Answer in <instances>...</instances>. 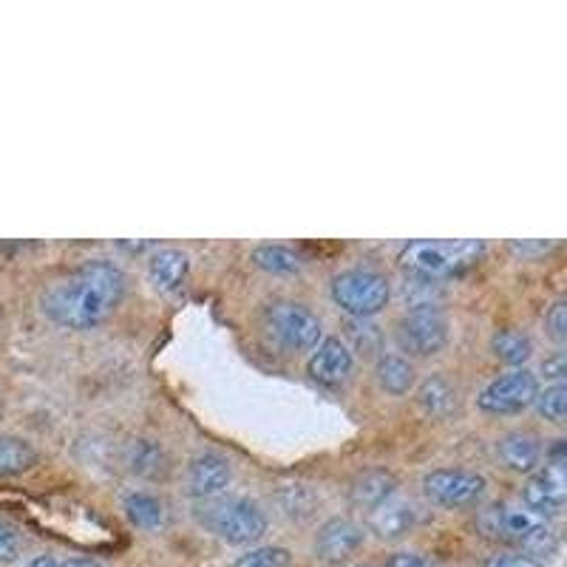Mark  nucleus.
Listing matches in <instances>:
<instances>
[{"mask_svg":"<svg viewBox=\"0 0 567 567\" xmlns=\"http://www.w3.org/2000/svg\"><path fill=\"white\" fill-rule=\"evenodd\" d=\"M125 296V272L114 261H89L43 292L40 303L54 323L69 329H94L114 316Z\"/></svg>","mask_w":567,"mask_h":567,"instance_id":"f257e3e1","label":"nucleus"},{"mask_svg":"<svg viewBox=\"0 0 567 567\" xmlns=\"http://www.w3.org/2000/svg\"><path fill=\"white\" fill-rule=\"evenodd\" d=\"M477 525L485 536L499 542H511L536 556L554 554L556 534L548 519L525 508L523 503H494L480 514Z\"/></svg>","mask_w":567,"mask_h":567,"instance_id":"f03ea898","label":"nucleus"},{"mask_svg":"<svg viewBox=\"0 0 567 567\" xmlns=\"http://www.w3.org/2000/svg\"><path fill=\"white\" fill-rule=\"evenodd\" d=\"M485 256L483 239H449V241H409L400 252V265L406 267L412 276L432 278V281H443V278H454L468 272L471 267L480 265V258Z\"/></svg>","mask_w":567,"mask_h":567,"instance_id":"7ed1b4c3","label":"nucleus"},{"mask_svg":"<svg viewBox=\"0 0 567 567\" xmlns=\"http://www.w3.org/2000/svg\"><path fill=\"white\" fill-rule=\"evenodd\" d=\"M199 519L230 545H250L267 534V516L250 499L227 496V499H210L199 508Z\"/></svg>","mask_w":567,"mask_h":567,"instance_id":"20e7f679","label":"nucleus"},{"mask_svg":"<svg viewBox=\"0 0 567 567\" xmlns=\"http://www.w3.org/2000/svg\"><path fill=\"white\" fill-rule=\"evenodd\" d=\"M389 278L378 270H354L341 272L332 278V301L352 318H372L389 303Z\"/></svg>","mask_w":567,"mask_h":567,"instance_id":"39448f33","label":"nucleus"},{"mask_svg":"<svg viewBox=\"0 0 567 567\" xmlns=\"http://www.w3.org/2000/svg\"><path fill=\"white\" fill-rule=\"evenodd\" d=\"M265 321L267 329H270V336L276 338L284 349H290V352H310V349H316L323 338L321 318H318L316 312L307 310V307H301V303H270L265 312Z\"/></svg>","mask_w":567,"mask_h":567,"instance_id":"423d86ee","label":"nucleus"},{"mask_svg":"<svg viewBox=\"0 0 567 567\" xmlns=\"http://www.w3.org/2000/svg\"><path fill=\"white\" fill-rule=\"evenodd\" d=\"M536 392H539L536 374H530L528 369H514V372L499 374L496 381H491L480 392L477 403L488 414H516L534 403Z\"/></svg>","mask_w":567,"mask_h":567,"instance_id":"0eeeda50","label":"nucleus"},{"mask_svg":"<svg viewBox=\"0 0 567 567\" xmlns=\"http://www.w3.org/2000/svg\"><path fill=\"white\" fill-rule=\"evenodd\" d=\"M423 491L429 499L445 508H465V505H477L485 494V477L471 474V471H452L440 468L425 474Z\"/></svg>","mask_w":567,"mask_h":567,"instance_id":"6e6552de","label":"nucleus"},{"mask_svg":"<svg viewBox=\"0 0 567 567\" xmlns=\"http://www.w3.org/2000/svg\"><path fill=\"white\" fill-rule=\"evenodd\" d=\"M400 347L417 358L437 354L449 341V321L440 310H412L398 327Z\"/></svg>","mask_w":567,"mask_h":567,"instance_id":"1a4fd4ad","label":"nucleus"},{"mask_svg":"<svg viewBox=\"0 0 567 567\" xmlns=\"http://www.w3.org/2000/svg\"><path fill=\"white\" fill-rule=\"evenodd\" d=\"M525 508H530L539 516H556L567 503V477L565 465L550 463L545 468H539L536 474H530V480L523 488Z\"/></svg>","mask_w":567,"mask_h":567,"instance_id":"9d476101","label":"nucleus"},{"mask_svg":"<svg viewBox=\"0 0 567 567\" xmlns=\"http://www.w3.org/2000/svg\"><path fill=\"white\" fill-rule=\"evenodd\" d=\"M363 545L361 525H354L352 519H329L316 539L318 559L327 565H341L349 556H354Z\"/></svg>","mask_w":567,"mask_h":567,"instance_id":"9b49d317","label":"nucleus"},{"mask_svg":"<svg viewBox=\"0 0 567 567\" xmlns=\"http://www.w3.org/2000/svg\"><path fill=\"white\" fill-rule=\"evenodd\" d=\"M307 372L321 386H338L352 372V352L341 338H323L307 363Z\"/></svg>","mask_w":567,"mask_h":567,"instance_id":"f8f14e48","label":"nucleus"},{"mask_svg":"<svg viewBox=\"0 0 567 567\" xmlns=\"http://www.w3.org/2000/svg\"><path fill=\"white\" fill-rule=\"evenodd\" d=\"M233 468L221 454H199L187 465V494L213 499L230 485Z\"/></svg>","mask_w":567,"mask_h":567,"instance_id":"ddd939ff","label":"nucleus"},{"mask_svg":"<svg viewBox=\"0 0 567 567\" xmlns=\"http://www.w3.org/2000/svg\"><path fill=\"white\" fill-rule=\"evenodd\" d=\"M414 523H417V508L409 499H398V496H389L386 503L369 511V528L386 542L406 536Z\"/></svg>","mask_w":567,"mask_h":567,"instance_id":"4468645a","label":"nucleus"},{"mask_svg":"<svg viewBox=\"0 0 567 567\" xmlns=\"http://www.w3.org/2000/svg\"><path fill=\"white\" fill-rule=\"evenodd\" d=\"M394 491H398V477H394L392 471L369 468L352 480V485H349V499L358 508L372 511L381 503H386L389 496H394Z\"/></svg>","mask_w":567,"mask_h":567,"instance_id":"2eb2a0df","label":"nucleus"},{"mask_svg":"<svg viewBox=\"0 0 567 567\" xmlns=\"http://www.w3.org/2000/svg\"><path fill=\"white\" fill-rule=\"evenodd\" d=\"M187 256L182 250H174V247H162L154 256L148 258V278L159 292L176 290L187 276Z\"/></svg>","mask_w":567,"mask_h":567,"instance_id":"dca6fc26","label":"nucleus"},{"mask_svg":"<svg viewBox=\"0 0 567 567\" xmlns=\"http://www.w3.org/2000/svg\"><path fill=\"white\" fill-rule=\"evenodd\" d=\"M499 457L514 471H534L542 460V443L530 432H511L499 440Z\"/></svg>","mask_w":567,"mask_h":567,"instance_id":"f3484780","label":"nucleus"},{"mask_svg":"<svg viewBox=\"0 0 567 567\" xmlns=\"http://www.w3.org/2000/svg\"><path fill=\"white\" fill-rule=\"evenodd\" d=\"M417 400L432 417H445V414H452L457 409V389L445 378H440V374H432V378H425L420 383Z\"/></svg>","mask_w":567,"mask_h":567,"instance_id":"a211bd4d","label":"nucleus"},{"mask_svg":"<svg viewBox=\"0 0 567 567\" xmlns=\"http://www.w3.org/2000/svg\"><path fill=\"white\" fill-rule=\"evenodd\" d=\"M252 265L272 276H292L303 267V258L296 250L281 245H261L252 250Z\"/></svg>","mask_w":567,"mask_h":567,"instance_id":"6ab92c4d","label":"nucleus"},{"mask_svg":"<svg viewBox=\"0 0 567 567\" xmlns=\"http://www.w3.org/2000/svg\"><path fill=\"white\" fill-rule=\"evenodd\" d=\"M38 463V452L27 440L0 437V477H18Z\"/></svg>","mask_w":567,"mask_h":567,"instance_id":"aec40b11","label":"nucleus"},{"mask_svg":"<svg viewBox=\"0 0 567 567\" xmlns=\"http://www.w3.org/2000/svg\"><path fill=\"white\" fill-rule=\"evenodd\" d=\"M491 347H494L496 358L503 363H511V367H523L530 358V352H534L530 338L525 332H519V329H499L494 341H491Z\"/></svg>","mask_w":567,"mask_h":567,"instance_id":"412c9836","label":"nucleus"},{"mask_svg":"<svg viewBox=\"0 0 567 567\" xmlns=\"http://www.w3.org/2000/svg\"><path fill=\"white\" fill-rule=\"evenodd\" d=\"M125 514L136 528H159L165 523V505L151 494H128L125 496Z\"/></svg>","mask_w":567,"mask_h":567,"instance_id":"4be33fe9","label":"nucleus"},{"mask_svg":"<svg viewBox=\"0 0 567 567\" xmlns=\"http://www.w3.org/2000/svg\"><path fill=\"white\" fill-rule=\"evenodd\" d=\"M378 381H381V386L389 394H406L414 386L412 363L403 361V358H394V354L381 358V363H378Z\"/></svg>","mask_w":567,"mask_h":567,"instance_id":"5701e85b","label":"nucleus"},{"mask_svg":"<svg viewBox=\"0 0 567 567\" xmlns=\"http://www.w3.org/2000/svg\"><path fill=\"white\" fill-rule=\"evenodd\" d=\"M403 298H406L412 310H437V301L443 298V287H440V281H432V278L412 276L403 284Z\"/></svg>","mask_w":567,"mask_h":567,"instance_id":"b1692460","label":"nucleus"},{"mask_svg":"<svg viewBox=\"0 0 567 567\" xmlns=\"http://www.w3.org/2000/svg\"><path fill=\"white\" fill-rule=\"evenodd\" d=\"M128 465L140 477H159L165 468V457H162L159 445L148 443V440H136L128 452Z\"/></svg>","mask_w":567,"mask_h":567,"instance_id":"393cba45","label":"nucleus"},{"mask_svg":"<svg viewBox=\"0 0 567 567\" xmlns=\"http://www.w3.org/2000/svg\"><path fill=\"white\" fill-rule=\"evenodd\" d=\"M536 409L545 420H554V423H565L567 417V386L565 383H550L545 392H536L534 398Z\"/></svg>","mask_w":567,"mask_h":567,"instance_id":"a878e982","label":"nucleus"},{"mask_svg":"<svg viewBox=\"0 0 567 567\" xmlns=\"http://www.w3.org/2000/svg\"><path fill=\"white\" fill-rule=\"evenodd\" d=\"M292 556L287 548H256V550H247L245 556L236 559L233 567H290Z\"/></svg>","mask_w":567,"mask_h":567,"instance_id":"bb28decb","label":"nucleus"},{"mask_svg":"<svg viewBox=\"0 0 567 567\" xmlns=\"http://www.w3.org/2000/svg\"><path fill=\"white\" fill-rule=\"evenodd\" d=\"M545 323H548L554 341H559V343L565 341V338H567V303L556 301L554 307H550L548 316H545Z\"/></svg>","mask_w":567,"mask_h":567,"instance_id":"cd10ccee","label":"nucleus"},{"mask_svg":"<svg viewBox=\"0 0 567 567\" xmlns=\"http://www.w3.org/2000/svg\"><path fill=\"white\" fill-rule=\"evenodd\" d=\"M20 548H23V542H20L18 530L0 525V561H14L20 556Z\"/></svg>","mask_w":567,"mask_h":567,"instance_id":"c85d7f7f","label":"nucleus"},{"mask_svg":"<svg viewBox=\"0 0 567 567\" xmlns=\"http://www.w3.org/2000/svg\"><path fill=\"white\" fill-rule=\"evenodd\" d=\"M485 567H545L539 559L525 554H496L485 561Z\"/></svg>","mask_w":567,"mask_h":567,"instance_id":"c756f323","label":"nucleus"},{"mask_svg":"<svg viewBox=\"0 0 567 567\" xmlns=\"http://www.w3.org/2000/svg\"><path fill=\"white\" fill-rule=\"evenodd\" d=\"M550 247H554V241H511V250L523 258L542 256V252H548Z\"/></svg>","mask_w":567,"mask_h":567,"instance_id":"7c9ffc66","label":"nucleus"},{"mask_svg":"<svg viewBox=\"0 0 567 567\" xmlns=\"http://www.w3.org/2000/svg\"><path fill=\"white\" fill-rule=\"evenodd\" d=\"M386 567H434V565L420 554H398L389 559Z\"/></svg>","mask_w":567,"mask_h":567,"instance_id":"2f4dec72","label":"nucleus"},{"mask_svg":"<svg viewBox=\"0 0 567 567\" xmlns=\"http://www.w3.org/2000/svg\"><path fill=\"white\" fill-rule=\"evenodd\" d=\"M542 369H545V374H548V378H554L556 383H561V378H565L567 374V363H565V354H556V358H550V361H545L542 363Z\"/></svg>","mask_w":567,"mask_h":567,"instance_id":"473e14b6","label":"nucleus"},{"mask_svg":"<svg viewBox=\"0 0 567 567\" xmlns=\"http://www.w3.org/2000/svg\"><path fill=\"white\" fill-rule=\"evenodd\" d=\"M29 567H63L54 556H38V559L29 561Z\"/></svg>","mask_w":567,"mask_h":567,"instance_id":"72a5a7b5","label":"nucleus"},{"mask_svg":"<svg viewBox=\"0 0 567 567\" xmlns=\"http://www.w3.org/2000/svg\"><path fill=\"white\" fill-rule=\"evenodd\" d=\"M63 567H103V565L94 559H71V561H65Z\"/></svg>","mask_w":567,"mask_h":567,"instance_id":"f704fd0d","label":"nucleus"},{"mask_svg":"<svg viewBox=\"0 0 567 567\" xmlns=\"http://www.w3.org/2000/svg\"><path fill=\"white\" fill-rule=\"evenodd\" d=\"M358 567H369V565H358Z\"/></svg>","mask_w":567,"mask_h":567,"instance_id":"c9c22d12","label":"nucleus"}]
</instances>
